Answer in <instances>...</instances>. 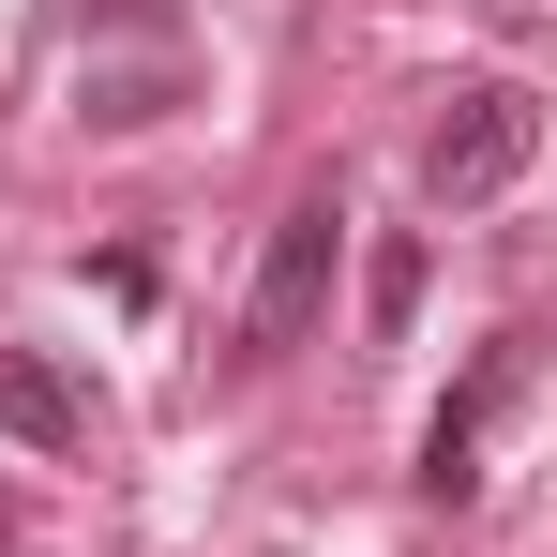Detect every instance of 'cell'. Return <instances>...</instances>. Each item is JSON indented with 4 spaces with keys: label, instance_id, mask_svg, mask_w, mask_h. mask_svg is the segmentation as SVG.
<instances>
[{
    "label": "cell",
    "instance_id": "obj_1",
    "mask_svg": "<svg viewBox=\"0 0 557 557\" xmlns=\"http://www.w3.org/2000/svg\"><path fill=\"white\" fill-rule=\"evenodd\" d=\"M528 151H543V91H528V76H467V91L437 106V136H422V196H437V211H482V196L528 182Z\"/></svg>",
    "mask_w": 557,
    "mask_h": 557
},
{
    "label": "cell",
    "instance_id": "obj_2",
    "mask_svg": "<svg viewBox=\"0 0 557 557\" xmlns=\"http://www.w3.org/2000/svg\"><path fill=\"white\" fill-rule=\"evenodd\" d=\"M332 257H347V196L301 182L272 211V257H257V301H242V347L272 362V347H317V317H332Z\"/></svg>",
    "mask_w": 557,
    "mask_h": 557
},
{
    "label": "cell",
    "instance_id": "obj_3",
    "mask_svg": "<svg viewBox=\"0 0 557 557\" xmlns=\"http://www.w3.org/2000/svg\"><path fill=\"white\" fill-rule=\"evenodd\" d=\"M528 347H543V332H497V347L467 362V392L422 422V497H437V512H453V497H482V422L528 392Z\"/></svg>",
    "mask_w": 557,
    "mask_h": 557
},
{
    "label": "cell",
    "instance_id": "obj_4",
    "mask_svg": "<svg viewBox=\"0 0 557 557\" xmlns=\"http://www.w3.org/2000/svg\"><path fill=\"white\" fill-rule=\"evenodd\" d=\"M0 437H15V453H76V437H91V392L46 362V347H0Z\"/></svg>",
    "mask_w": 557,
    "mask_h": 557
},
{
    "label": "cell",
    "instance_id": "obj_5",
    "mask_svg": "<svg viewBox=\"0 0 557 557\" xmlns=\"http://www.w3.org/2000/svg\"><path fill=\"white\" fill-rule=\"evenodd\" d=\"M407 317H422V242H376V272H362V332L392 347Z\"/></svg>",
    "mask_w": 557,
    "mask_h": 557
},
{
    "label": "cell",
    "instance_id": "obj_6",
    "mask_svg": "<svg viewBox=\"0 0 557 557\" xmlns=\"http://www.w3.org/2000/svg\"><path fill=\"white\" fill-rule=\"evenodd\" d=\"M61 30H166V0H46Z\"/></svg>",
    "mask_w": 557,
    "mask_h": 557
},
{
    "label": "cell",
    "instance_id": "obj_7",
    "mask_svg": "<svg viewBox=\"0 0 557 557\" xmlns=\"http://www.w3.org/2000/svg\"><path fill=\"white\" fill-rule=\"evenodd\" d=\"M0 557H30V512H15V497H0Z\"/></svg>",
    "mask_w": 557,
    "mask_h": 557
}]
</instances>
